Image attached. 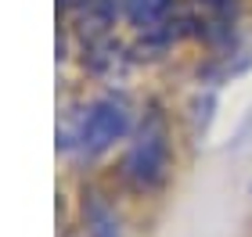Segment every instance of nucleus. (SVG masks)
Listing matches in <instances>:
<instances>
[{"label":"nucleus","instance_id":"1","mask_svg":"<svg viewBox=\"0 0 252 237\" xmlns=\"http://www.w3.org/2000/svg\"><path fill=\"white\" fill-rule=\"evenodd\" d=\"M144 101L130 86H94L65 79L54 119V151L79 176H94L97 165L123 151L137 126Z\"/></svg>","mask_w":252,"mask_h":237},{"label":"nucleus","instance_id":"4","mask_svg":"<svg viewBox=\"0 0 252 237\" xmlns=\"http://www.w3.org/2000/svg\"><path fill=\"white\" fill-rule=\"evenodd\" d=\"M83 4H90V0H54V15H58V18H68L72 11H79Z\"/></svg>","mask_w":252,"mask_h":237},{"label":"nucleus","instance_id":"2","mask_svg":"<svg viewBox=\"0 0 252 237\" xmlns=\"http://www.w3.org/2000/svg\"><path fill=\"white\" fill-rule=\"evenodd\" d=\"M177 169V133H173V111L162 101L144 97L137 126L130 140L116 155V184L133 198H155L162 194Z\"/></svg>","mask_w":252,"mask_h":237},{"label":"nucleus","instance_id":"3","mask_svg":"<svg viewBox=\"0 0 252 237\" xmlns=\"http://www.w3.org/2000/svg\"><path fill=\"white\" fill-rule=\"evenodd\" d=\"M76 234L79 237H126L119 201L97 176H79L76 190Z\"/></svg>","mask_w":252,"mask_h":237}]
</instances>
